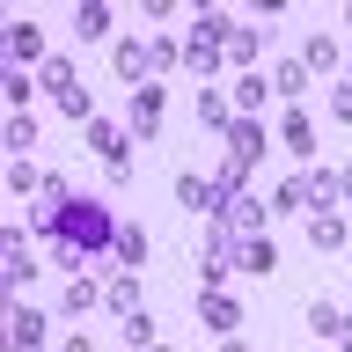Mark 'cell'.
I'll return each instance as SVG.
<instances>
[{"label": "cell", "instance_id": "cell-11", "mask_svg": "<svg viewBox=\"0 0 352 352\" xmlns=\"http://www.w3.org/2000/svg\"><path fill=\"white\" fill-rule=\"evenodd\" d=\"M279 147L294 154V162H316V118H301V110L286 103V118H279Z\"/></svg>", "mask_w": 352, "mask_h": 352}, {"label": "cell", "instance_id": "cell-24", "mask_svg": "<svg viewBox=\"0 0 352 352\" xmlns=\"http://www.w3.org/2000/svg\"><path fill=\"white\" fill-rule=\"evenodd\" d=\"M96 301H103V286L88 279V272H81V279H66V286H59V308H66V316H81V308H96Z\"/></svg>", "mask_w": 352, "mask_h": 352}, {"label": "cell", "instance_id": "cell-33", "mask_svg": "<svg viewBox=\"0 0 352 352\" xmlns=\"http://www.w3.org/2000/svg\"><path fill=\"white\" fill-rule=\"evenodd\" d=\"M330 118H338V125H352V81L330 88Z\"/></svg>", "mask_w": 352, "mask_h": 352}, {"label": "cell", "instance_id": "cell-23", "mask_svg": "<svg viewBox=\"0 0 352 352\" xmlns=\"http://www.w3.org/2000/svg\"><path fill=\"white\" fill-rule=\"evenodd\" d=\"M308 81H316V74H308L301 59H279V74H272V88H279V96H286L294 110H301V88H308Z\"/></svg>", "mask_w": 352, "mask_h": 352}, {"label": "cell", "instance_id": "cell-16", "mask_svg": "<svg viewBox=\"0 0 352 352\" xmlns=\"http://www.w3.org/2000/svg\"><path fill=\"white\" fill-rule=\"evenodd\" d=\"M140 264H147V228L125 220V228H118V272H140Z\"/></svg>", "mask_w": 352, "mask_h": 352}, {"label": "cell", "instance_id": "cell-19", "mask_svg": "<svg viewBox=\"0 0 352 352\" xmlns=\"http://www.w3.org/2000/svg\"><path fill=\"white\" fill-rule=\"evenodd\" d=\"M264 103H272V81H264V74H235V110L242 118H257Z\"/></svg>", "mask_w": 352, "mask_h": 352}, {"label": "cell", "instance_id": "cell-32", "mask_svg": "<svg viewBox=\"0 0 352 352\" xmlns=\"http://www.w3.org/2000/svg\"><path fill=\"white\" fill-rule=\"evenodd\" d=\"M0 88H8V103H15V110L30 103V74H22V66H8V74H0Z\"/></svg>", "mask_w": 352, "mask_h": 352}, {"label": "cell", "instance_id": "cell-15", "mask_svg": "<svg viewBox=\"0 0 352 352\" xmlns=\"http://www.w3.org/2000/svg\"><path fill=\"white\" fill-rule=\"evenodd\" d=\"M272 264H279V250L264 235H235V272H272Z\"/></svg>", "mask_w": 352, "mask_h": 352}, {"label": "cell", "instance_id": "cell-34", "mask_svg": "<svg viewBox=\"0 0 352 352\" xmlns=\"http://www.w3.org/2000/svg\"><path fill=\"white\" fill-rule=\"evenodd\" d=\"M59 352H96V338H81V330H66V338H59Z\"/></svg>", "mask_w": 352, "mask_h": 352}, {"label": "cell", "instance_id": "cell-1", "mask_svg": "<svg viewBox=\"0 0 352 352\" xmlns=\"http://www.w3.org/2000/svg\"><path fill=\"white\" fill-rule=\"evenodd\" d=\"M52 242H74L81 257H103V250H118V228H110V206L103 198H74V206H59V235Z\"/></svg>", "mask_w": 352, "mask_h": 352}, {"label": "cell", "instance_id": "cell-2", "mask_svg": "<svg viewBox=\"0 0 352 352\" xmlns=\"http://www.w3.org/2000/svg\"><path fill=\"white\" fill-rule=\"evenodd\" d=\"M272 206H279V213H330V206H338V176L330 169H308V176H286L279 191H272Z\"/></svg>", "mask_w": 352, "mask_h": 352}, {"label": "cell", "instance_id": "cell-35", "mask_svg": "<svg viewBox=\"0 0 352 352\" xmlns=\"http://www.w3.org/2000/svg\"><path fill=\"white\" fill-rule=\"evenodd\" d=\"M330 176H338V198H352V162H338Z\"/></svg>", "mask_w": 352, "mask_h": 352}, {"label": "cell", "instance_id": "cell-4", "mask_svg": "<svg viewBox=\"0 0 352 352\" xmlns=\"http://www.w3.org/2000/svg\"><path fill=\"white\" fill-rule=\"evenodd\" d=\"M228 272H235V235H228V228H206V250H198V279H206V294L228 286Z\"/></svg>", "mask_w": 352, "mask_h": 352}, {"label": "cell", "instance_id": "cell-37", "mask_svg": "<svg viewBox=\"0 0 352 352\" xmlns=\"http://www.w3.org/2000/svg\"><path fill=\"white\" fill-rule=\"evenodd\" d=\"M147 352H169V345H147Z\"/></svg>", "mask_w": 352, "mask_h": 352}, {"label": "cell", "instance_id": "cell-7", "mask_svg": "<svg viewBox=\"0 0 352 352\" xmlns=\"http://www.w3.org/2000/svg\"><path fill=\"white\" fill-rule=\"evenodd\" d=\"M110 74H118L132 96H140V88H147V74H154V52H147V44H132V37H118V52H110Z\"/></svg>", "mask_w": 352, "mask_h": 352}, {"label": "cell", "instance_id": "cell-5", "mask_svg": "<svg viewBox=\"0 0 352 352\" xmlns=\"http://www.w3.org/2000/svg\"><path fill=\"white\" fill-rule=\"evenodd\" d=\"M0 272H8V286H30L37 279V257H30V228H0Z\"/></svg>", "mask_w": 352, "mask_h": 352}, {"label": "cell", "instance_id": "cell-10", "mask_svg": "<svg viewBox=\"0 0 352 352\" xmlns=\"http://www.w3.org/2000/svg\"><path fill=\"white\" fill-rule=\"evenodd\" d=\"M308 330H316V338H330L338 352H352V316H345L338 301H308Z\"/></svg>", "mask_w": 352, "mask_h": 352}, {"label": "cell", "instance_id": "cell-20", "mask_svg": "<svg viewBox=\"0 0 352 352\" xmlns=\"http://www.w3.org/2000/svg\"><path fill=\"white\" fill-rule=\"evenodd\" d=\"M198 125H206V132H228V125H235V103H228L220 88H206V96H198Z\"/></svg>", "mask_w": 352, "mask_h": 352}, {"label": "cell", "instance_id": "cell-36", "mask_svg": "<svg viewBox=\"0 0 352 352\" xmlns=\"http://www.w3.org/2000/svg\"><path fill=\"white\" fill-rule=\"evenodd\" d=\"M220 352H250V345H242V330H235V338H220Z\"/></svg>", "mask_w": 352, "mask_h": 352}, {"label": "cell", "instance_id": "cell-17", "mask_svg": "<svg viewBox=\"0 0 352 352\" xmlns=\"http://www.w3.org/2000/svg\"><path fill=\"white\" fill-rule=\"evenodd\" d=\"M8 59H44V30H37V22H8Z\"/></svg>", "mask_w": 352, "mask_h": 352}, {"label": "cell", "instance_id": "cell-27", "mask_svg": "<svg viewBox=\"0 0 352 352\" xmlns=\"http://www.w3.org/2000/svg\"><path fill=\"white\" fill-rule=\"evenodd\" d=\"M118 338H125L132 352H147V345H154V316H147V308H132L125 323H118Z\"/></svg>", "mask_w": 352, "mask_h": 352}, {"label": "cell", "instance_id": "cell-29", "mask_svg": "<svg viewBox=\"0 0 352 352\" xmlns=\"http://www.w3.org/2000/svg\"><path fill=\"white\" fill-rule=\"evenodd\" d=\"M8 147H15V162L37 147V118H8Z\"/></svg>", "mask_w": 352, "mask_h": 352}, {"label": "cell", "instance_id": "cell-31", "mask_svg": "<svg viewBox=\"0 0 352 352\" xmlns=\"http://www.w3.org/2000/svg\"><path fill=\"white\" fill-rule=\"evenodd\" d=\"M8 191L37 198V191H44V169H30V162H15V169H8Z\"/></svg>", "mask_w": 352, "mask_h": 352}, {"label": "cell", "instance_id": "cell-25", "mask_svg": "<svg viewBox=\"0 0 352 352\" xmlns=\"http://www.w3.org/2000/svg\"><path fill=\"white\" fill-rule=\"evenodd\" d=\"M301 66H308V74H338V66H345V59H338V37H308L301 44Z\"/></svg>", "mask_w": 352, "mask_h": 352}, {"label": "cell", "instance_id": "cell-12", "mask_svg": "<svg viewBox=\"0 0 352 352\" xmlns=\"http://www.w3.org/2000/svg\"><path fill=\"white\" fill-rule=\"evenodd\" d=\"M257 154H264V125L257 118H235V125H228V162H235V169H257Z\"/></svg>", "mask_w": 352, "mask_h": 352}, {"label": "cell", "instance_id": "cell-18", "mask_svg": "<svg viewBox=\"0 0 352 352\" xmlns=\"http://www.w3.org/2000/svg\"><path fill=\"white\" fill-rule=\"evenodd\" d=\"M264 52V30L257 22H235V37H228V66H242V74H250V59H257Z\"/></svg>", "mask_w": 352, "mask_h": 352}, {"label": "cell", "instance_id": "cell-8", "mask_svg": "<svg viewBox=\"0 0 352 352\" xmlns=\"http://www.w3.org/2000/svg\"><path fill=\"white\" fill-rule=\"evenodd\" d=\"M162 118H169V96H162V88H140V96H132V118H125V132L132 140H154V132H162Z\"/></svg>", "mask_w": 352, "mask_h": 352}, {"label": "cell", "instance_id": "cell-28", "mask_svg": "<svg viewBox=\"0 0 352 352\" xmlns=\"http://www.w3.org/2000/svg\"><path fill=\"white\" fill-rule=\"evenodd\" d=\"M176 198H184V206H206V213H213V176H176Z\"/></svg>", "mask_w": 352, "mask_h": 352}, {"label": "cell", "instance_id": "cell-21", "mask_svg": "<svg viewBox=\"0 0 352 352\" xmlns=\"http://www.w3.org/2000/svg\"><path fill=\"white\" fill-rule=\"evenodd\" d=\"M74 37H88V44L110 37V8L103 0H81V8H74Z\"/></svg>", "mask_w": 352, "mask_h": 352}, {"label": "cell", "instance_id": "cell-13", "mask_svg": "<svg viewBox=\"0 0 352 352\" xmlns=\"http://www.w3.org/2000/svg\"><path fill=\"white\" fill-rule=\"evenodd\" d=\"M103 308L125 323L132 308H140V272H110V279H103Z\"/></svg>", "mask_w": 352, "mask_h": 352}, {"label": "cell", "instance_id": "cell-14", "mask_svg": "<svg viewBox=\"0 0 352 352\" xmlns=\"http://www.w3.org/2000/svg\"><path fill=\"white\" fill-rule=\"evenodd\" d=\"M308 242H316V250H345V242H352V220L330 206V213H316V220H308Z\"/></svg>", "mask_w": 352, "mask_h": 352}, {"label": "cell", "instance_id": "cell-38", "mask_svg": "<svg viewBox=\"0 0 352 352\" xmlns=\"http://www.w3.org/2000/svg\"><path fill=\"white\" fill-rule=\"evenodd\" d=\"M345 66H352V59H345Z\"/></svg>", "mask_w": 352, "mask_h": 352}, {"label": "cell", "instance_id": "cell-22", "mask_svg": "<svg viewBox=\"0 0 352 352\" xmlns=\"http://www.w3.org/2000/svg\"><path fill=\"white\" fill-rule=\"evenodd\" d=\"M191 37H198V44H213V52H228V37H235V22L220 15V8H206V15L191 22Z\"/></svg>", "mask_w": 352, "mask_h": 352}, {"label": "cell", "instance_id": "cell-3", "mask_svg": "<svg viewBox=\"0 0 352 352\" xmlns=\"http://www.w3.org/2000/svg\"><path fill=\"white\" fill-rule=\"evenodd\" d=\"M88 147H96V162H103L110 176H132V132H125V125L96 118V125H88Z\"/></svg>", "mask_w": 352, "mask_h": 352}, {"label": "cell", "instance_id": "cell-9", "mask_svg": "<svg viewBox=\"0 0 352 352\" xmlns=\"http://www.w3.org/2000/svg\"><path fill=\"white\" fill-rule=\"evenodd\" d=\"M198 323L220 330V338H235V330H242V301L228 294V286H213V294H198Z\"/></svg>", "mask_w": 352, "mask_h": 352}, {"label": "cell", "instance_id": "cell-6", "mask_svg": "<svg viewBox=\"0 0 352 352\" xmlns=\"http://www.w3.org/2000/svg\"><path fill=\"white\" fill-rule=\"evenodd\" d=\"M44 338H52L44 308H30V301H15V308H8V345H15V352H44Z\"/></svg>", "mask_w": 352, "mask_h": 352}, {"label": "cell", "instance_id": "cell-26", "mask_svg": "<svg viewBox=\"0 0 352 352\" xmlns=\"http://www.w3.org/2000/svg\"><path fill=\"white\" fill-rule=\"evenodd\" d=\"M184 66H191V74H206V81H213V74H220V66H228V52H213V44H184Z\"/></svg>", "mask_w": 352, "mask_h": 352}, {"label": "cell", "instance_id": "cell-30", "mask_svg": "<svg viewBox=\"0 0 352 352\" xmlns=\"http://www.w3.org/2000/svg\"><path fill=\"white\" fill-rule=\"evenodd\" d=\"M147 52H154V74H176V66H184V44L176 37H154Z\"/></svg>", "mask_w": 352, "mask_h": 352}]
</instances>
